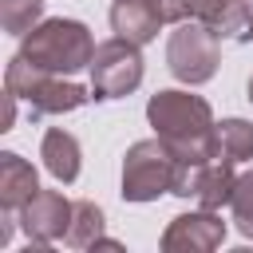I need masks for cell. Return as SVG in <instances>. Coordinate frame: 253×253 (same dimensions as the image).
I'll list each match as a JSON object with an SVG mask.
<instances>
[{"label": "cell", "mask_w": 253, "mask_h": 253, "mask_svg": "<svg viewBox=\"0 0 253 253\" xmlns=\"http://www.w3.org/2000/svg\"><path fill=\"white\" fill-rule=\"evenodd\" d=\"M146 119L158 138L178 154V162H210L217 158V123L202 95L190 91H158L146 103Z\"/></svg>", "instance_id": "cell-1"}, {"label": "cell", "mask_w": 253, "mask_h": 253, "mask_svg": "<svg viewBox=\"0 0 253 253\" xmlns=\"http://www.w3.org/2000/svg\"><path fill=\"white\" fill-rule=\"evenodd\" d=\"M95 40L87 32V24L79 20H40L28 36H24V47L20 55H28L36 67L43 71H55V75H71L79 67H91V55H95Z\"/></svg>", "instance_id": "cell-2"}, {"label": "cell", "mask_w": 253, "mask_h": 253, "mask_svg": "<svg viewBox=\"0 0 253 253\" xmlns=\"http://www.w3.org/2000/svg\"><path fill=\"white\" fill-rule=\"evenodd\" d=\"M4 87H8L16 99L28 103L32 119H40V115H67V111L83 107L87 99H95V95H87L79 83H63L55 71L36 67L28 55H12V63H8V71H4Z\"/></svg>", "instance_id": "cell-3"}, {"label": "cell", "mask_w": 253, "mask_h": 253, "mask_svg": "<svg viewBox=\"0 0 253 253\" xmlns=\"http://www.w3.org/2000/svg\"><path fill=\"white\" fill-rule=\"evenodd\" d=\"M178 174V154L162 138L134 142L123 158V198L126 202H154L158 194L174 190Z\"/></svg>", "instance_id": "cell-4"}, {"label": "cell", "mask_w": 253, "mask_h": 253, "mask_svg": "<svg viewBox=\"0 0 253 253\" xmlns=\"http://www.w3.org/2000/svg\"><path fill=\"white\" fill-rule=\"evenodd\" d=\"M217 32L198 24V20H182L178 32H170V43H166V67L174 71V79L198 87L206 79H213L217 71V59H221V47H217Z\"/></svg>", "instance_id": "cell-5"}, {"label": "cell", "mask_w": 253, "mask_h": 253, "mask_svg": "<svg viewBox=\"0 0 253 253\" xmlns=\"http://www.w3.org/2000/svg\"><path fill=\"white\" fill-rule=\"evenodd\" d=\"M142 83V55L138 43L115 36L95 47L91 55V91L95 99H123Z\"/></svg>", "instance_id": "cell-6"}, {"label": "cell", "mask_w": 253, "mask_h": 253, "mask_svg": "<svg viewBox=\"0 0 253 253\" xmlns=\"http://www.w3.org/2000/svg\"><path fill=\"white\" fill-rule=\"evenodd\" d=\"M233 162L210 158V162H178L174 190L178 198H194L202 210H221L233 198Z\"/></svg>", "instance_id": "cell-7"}, {"label": "cell", "mask_w": 253, "mask_h": 253, "mask_svg": "<svg viewBox=\"0 0 253 253\" xmlns=\"http://www.w3.org/2000/svg\"><path fill=\"white\" fill-rule=\"evenodd\" d=\"M71 213H75V202H67L59 190H40V194L20 210V225H24V233H28L32 241L51 245V241L67 237Z\"/></svg>", "instance_id": "cell-8"}, {"label": "cell", "mask_w": 253, "mask_h": 253, "mask_svg": "<svg viewBox=\"0 0 253 253\" xmlns=\"http://www.w3.org/2000/svg\"><path fill=\"white\" fill-rule=\"evenodd\" d=\"M162 24H166L162 0H115L111 4V28H115V36H123V40H130L138 47L150 43Z\"/></svg>", "instance_id": "cell-9"}, {"label": "cell", "mask_w": 253, "mask_h": 253, "mask_svg": "<svg viewBox=\"0 0 253 253\" xmlns=\"http://www.w3.org/2000/svg\"><path fill=\"white\" fill-rule=\"evenodd\" d=\"M249 12L253 8L245 0H182V16L213 28L221 40H245Z\"/></svg>", "instance_id": "cell-10"}, {"label": "cell", "mask_w": 253, "mask_h": 253, "mask_svg": "<svg viewBox=\"0 0 253 253\" xmlns=\"http://www.w3.org/2000/svg\"><path fill=\"white\" fill-rule=\"evenodd\" d=\"M225 237V221L213 217V210H202V213H182L170 221V229L162 233V249L174 253V249H217Z\"/></svg>", "instance_id": "cell-11"}, {"label": "cell", "mask_w": 253, "mask_h": 253, "mask_svg": "<svg viewBox=\"0 0 253 253\" xmlns=\"http://www.w3.org/2000/svg\"><path fill=\"white\" fill-rule=\"evenodd\" d=\"M40 194V182H36V166L24 162L20 154H0V206L8 213H20L32 198Z\"/></svg>", "instance_id": "cell-12"}, {"label": "cell", "mask_w": 253, "mask_h": 253, "mask_svg": "<svg viewBox=\"0 0 253 253\" xmlns=\"http://www.w3.org/2000/svg\"><path fill=\"white\" fill-rule=\"evenodd\" d=\"M40 158L55 182H75L79 178V142L63 126H51L40 142Z\"/></svg>", "instance_id": "cell-13"}, {"label": "cell", "mask_w": 253, "mask_h": 253, "mask_svg": "<svg viewBox=\"0 0 253 253\" xmlns=\"http://www.w3.org/2000/svg\"><path fill=\"white\" fill-rule=\"evenodd\" d=\"M217 158H225V162L253 158V123H245V119L217 123Z\"/></svg>", "instance_id": "cell-14"}, {"label": "cell", "mask_w": 253, "mask_h": 253, "mask_svg": "<svg viewBox=\"0 0 253 253\" xmlns=\"http://www.w3.org/2000/svg\"><path fill=\"white\" fill-rule=\"evenodd\" d=\"M103 237V210L95 202H75V213H71V229H67V245H95Z\"/></svg>", "instance_id": "cell-15"}, {"label": "cell", "mask_w": 253, "mask_h": 253, "mask_svg": "<svg viewBox=\"0 0 253 253\" xmlns=\"http://www.w3.org/2000/svg\"><path fill=\"white\" fill-rule=\"evenodd\" d=\"M43 20V0H0V24L8 36H28Z\"/></svg>", "instance_id": "cell-16"}, {"label": "cell", "mask_w": 253, "mask_h": 253, "mask_svg": "<svg viewBox=\"0 0 253 253\" xmlns=\"http://www.w3.org/2000/svg\"><path fill=\"white\" fill-rule=\"evenodd\" d=\"M229 206H233L237 229H241L245 237H253V170L241 174V178L233 182V198H229Z\"/></svg>", "instance_id": "cell-17"}, {"label": "cell", "mask_w": 253, "mask_h": 253, "mask_svg": "<svg viewBox=\"0 0 253 253\" xmlns=\"http://www.w3.org/2000/svg\"><path fill=\"white\" fill-rule=\"evenodd\" d=\"M12 123H16V95L8 91V95H4V126H0V130H12Z\"/></svg>", "instance_id": "cell-18"}, {"label": "cell", "mask_w": 253, "mask_h": 253, "mask_svg": "<svg viewBox=\"0 0 253 253\" xmlns=\"http://www.w3.org/2000/svg\"><path fill=\"white\" fill-rule=\"evenodd\" d=\"M162 8H166V24H182L186 16H182V0H162Z\"/></svg>", "instance_id": "cell-19"}, {"label": "cell", "mask_w": 253, "mask_h": 253, "mask_svg": "<svg viewBox=\"0 0 253 253\" xmlns=\"http://www.w3.org/2000/svg\"><path fill=\"white\" fill-rule=\"evenodd\" d=\"M245 40H253V12H249V32H245Z\"/></svg>", "instance_id": "cell-20"}, {"label": "cell", "mask_w": 253, "mask_h": 253, "mask_svg": "<svg viewBox=\"0 0 253 253\" xmlns=\"http://www.w3.org/2000/svg\"><path fill=\"white\" fill-rule=\"evenodd\" d=\"M249 103H253V79H249Z\"/></svg>", "instance_id": "cell-21"}]
</instances>
